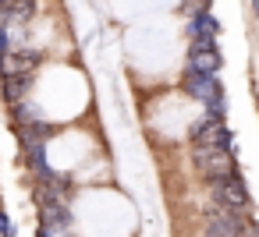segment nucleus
Instances as JSON below:
<instances>
[{"instance_id":"obj_1","label":"nucleus","mask_w":259,"mask_h":237,"mask_svg":"<svg viewBox=\"0 0 259 237\" xmlns=\"http://www.w3.org/2000/svg\"><path fill=\"white\" fill-rule=\"evenodd\" d=\"M188 156H192V170L202 184H217V181H227L238 173V159L234 152L227 149H209V145H188Z\"/></svg>"},{"instance_id":"obj_2","label":"nucleus","mask_w":259,"mask_h":237,"mask_svg":"<svg viewBox=\"0 0 259 237\" xmlns=\"http://www.w3.org/2000/svg\"><path fill=\"white\" fill-rule=\"evenodd\" d=\"M202 237H259V219L209 205L202 216Z\"/></svg>"},{"instance_id":"obj_4","label":"nucleus","mask_w":259,"mask_h":237,"mask_svg":"<svg viewBox=\"0 0 259 237\" xmlns=\"http://www.w3.org/2000/svg\"><path fill=\"white\" fill-rule=\"evenodd\" d=\"M188 145H209V149H227L234 152V131L227 128V121H213L206 113H199L188 124Z\"/></svg>"},{"instance_id":"obj_7","label":"nucleus","mask_w":259,"mask_h":237,"mask_svg":"<svg viewBox=\"0 0 259 237\" xmlns=\"http://www.w3.org/2000/svg\"><path fill=\"white\" fill-rule=\"evenodd\" d=\"M32 92H36V75H11V78H0V99H4L8 106L32 99Z\"/></svg>"},{"instance_id":"obj_9","label":"nucleus","mask_w":259,"mask_h":237,"mask_svg":"<svg viewBox=\"0 0 259 237\" xmlns=\"http://www.w3.org/2000/svg\"><path fill=\"white\" fill-rule=\"evenodd\" d=\"M202 8H213V0H181V11H185V15L202 11Z\"/></svg>"},{"instance_id":"obj_10","label":"nucleus","mask_w":259,"mask_h":237,"mask_svg":"<svg viewBox=\"0 0 259 237\" xmlns=\"http://www.w3.org/2000/svg\"><path fill=\"white\" fill-rule=\"evenodd\" d=\"M248 8H252V18L259 22V0H248Z\"/></svg>"},{"instance_id":"obj_11","label":"nucleus","mask_w":259,"mask_h":237,"mask_svg":"<svg viewBox=\"0 0 259 237\" xmlns=\"http://www.w3.org/2000/svg\"><path fill=\"white\" fill-rule=\"evenodd\" d=\"M11 4H15V0H0V8H11Z\"/></svg>"},{"instance_id":"obj_3","label":"nucleus","mask_w":259,"mask_h":237,"mask_svg":"<svg viewBox=\"0 0 259 237\" xmlns=\"http://www.w3.org/2000/svg\"><path fill=\"white\" fill-rule=\"evenodd\" d=\"M206 191H209V205L238 212V216H252V191H248V181L241 173L217 181V184H206Z\"/></svg>"},{"instance_id":"obj_6","label":"nucleus","mask_w":259,"mask_h":237,"mask_svg":"<svg viewBox=\"0 0 259 237\" xmlns=\"http://www.w3.org/2000/svg\"><path fill=\"white\" fill-rule=\"evenodd\" d=\"M185 36L188 39H220V32H224V25H220V18L213 15V8H202V11H192V15H185Z\"/></svg>"},{"instance_id":"obj_5","label":"nucleus","mask_w":259,"mask_h":237,"mask_svg":"<svg viewBox=\"0 0 259 237\" xmlns=\"http://www.w3.org/2000/svg\"><path fill=\"white\" fill-rule=\"evenodd\" d=\"M185 68L199 71V75H220L224 71L220 39H188V46H185Z\"/></svg>"},{"instance_id":"obj_8","label":"nucleus","mask_w":259,"mask_h":237,"mask_svg":"<svg viewBox=\"0 0 259 237\" xmlns=\"http://www.w3.org/2000/svg\"><path fill=\"white\" fill-rule=\"evenodd\" d=\"M0 237H18V230H15V223H11L4 205H0Z\"/></svg>"}]
</instances>
